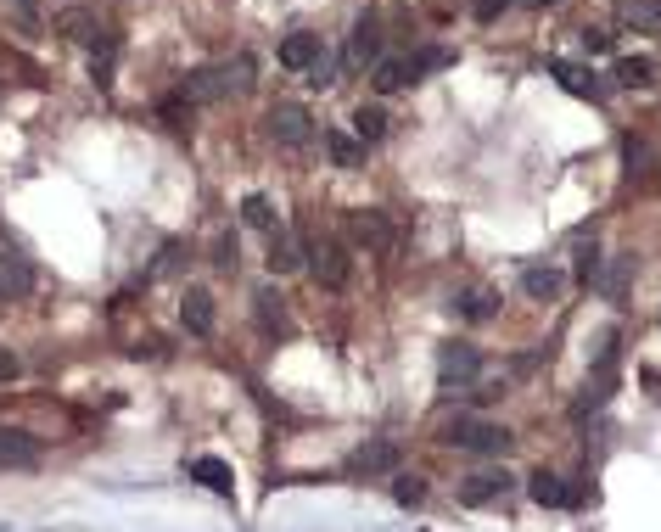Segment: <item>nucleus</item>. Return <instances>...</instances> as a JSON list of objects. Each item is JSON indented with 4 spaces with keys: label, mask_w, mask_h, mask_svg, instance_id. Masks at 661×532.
Returning <instances> with one entry per match:
<instances>
[{
    "label": "nucleus",
    "mask_w": 661,
    "mask_h": 532,
    "mask_svg": "<svg viewBox=\"0 0 661 532\" xmlns=\"http://www.w3.org/2000/svg\"><path fill=\"white\" fill-rule=\"evenodd\" d=\"M577 280H583V286H594V280H600V252H583V264H577Z\"/></svg>",
    "instance_id": "c756f323"
},
{
    "label": "nucleus",
    "mask_w": 661,
    "mask_h": 532,
    "mask_svg": "<svg viewBox=\"0 0 661 532\" xmlns=\"http://www.w3.org/2000/svg\"><path fill=\"white\" fill-rule=\"evenodd\" d=\"M241 219L253 224V230H264V236H275V208H269V196H247V202H241Z\"/></svg>",
    "instance_id": "a878e982"
},
{
    "label": "nucleus",
    "mask_w": 661,
    "mask_h": 532,
    "mask_svg": "<svg viewBox=\"0 0 661 532\" xmlns=\"http://www.w3.org/2000/svg\"><path fill=\"white\" fill-rule=\"evenodd\" d=\"M309 135H314L309 107H297V101H281V107H269V140H275V146L297 152V146H309Z\"/></svg>",
    "instance_id": "39448f33"
},
{
    "label": "nucleus",
    "mask_w": 661,
    "mask_h": 532,
    "mask_svg": "<svg viewBox=\"0 0 661 532\" xmlns=\"http://www.w3.org/2000/svg\"><path fill=\"white\" fill-rule=\"evenodd\" d=\"M12 12L23 17V23H34V0H12Z\"/></svg>",
    "instance_id": "72a5a7b5"
},
{
    "label": "nucleus",
    "mask_w": 661,
    "mask_h": 532,
    "mask_svg": "<svg viewBox=\"0 0 661 532\" xmlns=\"http://www.w3.org/2000/svg\"><path fill=\"white\" fill-rule=\"evenodd\" d=\"M505 488H510L505 471H477V476H465V482H460V504H471V510H477V504H493Z\"/></svg>",
    "instance_id": "f8f14e48"
},
{
    "label": "nucleus",
    "mask_w": 661,
    "mask_h": 532,
    "mask_svg": "<svg viewBox=\"0 0 661 532\" xmlns=\"http://www.w3.org/2000/svg\"><path fill=\"white\" fill-rule=\"evenodd\" d=\"M219 269H236V236H219Z\"/></svg>",
    "instance_id": "2f4dec72"
},
{
    "label": "nucleus",
    "mask_w": 661,
    "mask_h": 532,
    "mask_svg": "<svg viewBox=\"0 0 661 532\" xmlns=\"http://www.w3.org/2000/svg\"><path fill=\"white\" fill-rule=\"evenodd\" d=\"M348 236L370 252H393V219L376 208H359V213H348Z\"/></svg>",
    "instance_id": "0eeeda50"
},
{
    "label": "nucleus",
    "mask_w": 661,
    "mask_h": 532,
    "mask_svg": "<svg viewBox=\"0 0 661 532\" xmlns=\"http://www.w3.org/2000/svg\"><path fill=\"white\" fill-rule=\"evenodd\" d=\"M113 56H118V34H90V73H96V84H101V90H107Z\"/></svg>",
    "instance_id": "6ab92c4d"
},
{
    "label": "nucleus",
    "mask_w": 661,
    "mask_h": 532,
    "mask_svg": "<svg viewBox=\"0 0 661 532\" xmlns=\"http://www.w3.org/2000/svg\"><path fill=\"white\" fill-rule=\"evenodd\" d=\"M253 73H258V62H253L247 51H241V56H225V62H208V68L185 73L180 96L197 101V107H213V101H225V96H236V90H247V84H253Z\"/></svg>",
    "instance_id": "f257e3e1"
},
{
    "label": "nucleus",
    "mask_w": 661,
    "mask_h": 532,
    "mask_svg": "<svg viewBox=\"0 0 661 532\" xmlns=\"http://www.w3.org/2000/svg\"><path fill=\"white\" fill-rule=\"evenodd\" d=\"M549 79L566 84V90H572V96H583V101H600V90H605V84L594 79L583 62H566V56H555V62H549Z\"/></svg>",
    "instance_id": "9d476101"
},
{
    "label": "nucleus",
    "mask_w": 661,
    "mask_h": 532,
    "mask_svg": "<svg viewBox=\"0 0 661 532\" xmlns=\"http://www.w3.org/2000/svg\"><path fill=\"white\" fill-rule=\"evenodd\" d=\"M527 488H533V499L549 504V510H555V504H577V493H566V482L555 471H533L527 476Z\"/></svg>",
    "instance_id": "f3484780"
},
{
    "label": "nucleus",
    "mask_w": 661,
    "mask_h": 532,
    "mask_svg": "<svg viewBox=\"0 0 661 532\" xmlns=\"http://www.w3.org/2000/svg\"><path fill=\"white\" fill-rule=\"evenodd\" d=\"M17 376H23V359L12 348H0V381H17Z\"/></svg>",
    "instance_id": "7c9ffc66"
},
{
    "label": "nucleus",
    "mask_w": 661,
    "mask_h": 532,
    "mask_svg": "<svg viewBox=\"0 0 661 532\" xmlns=\"http://www.w3.org/2000/svg\"><path fill=\"white\" fill-rule=\"evenodd\" d=\"M393 465H398V448L393 443H370V448L353 454V471H393Z\"/></svg>",
    "instance_id": "412c9836"
},
{
    "label": "nucleus",
    "mask_w": 661,
    "mask_h": 532,
    "mask_svg": "<svg viewBox=\"0 0 661 532\" xmlns=\"http://www.w3.org/2000/svg\"><path fill=\"white\" fill-rule=\"evenodd\" d=\"M449 448H471V454H505L510 448V432L505 426H493V420H454L449 432H443Z\"/></svg>",
    "instance_id": "20e7f679"
},
{
    "label": "nucleus",
    "mask_w": 661,
    "mask_h": 532,
    "mask_svg": "<svg viewBox=\"0 0 661 532\" xmlns=\"http://www.w3.org/2000/svg\"><path fill=\"white\" fill-rule=\"evenodd\" d=\"M353 129H359V140H381L387 135V112H381L376 101H365V107L353 112Z\"/></svg>",
    "instance_id": "393cba45"
},
{
    "label": "nucleus",
    "mask_w": 661,
    "mask_h": 532,
    "mask_svg": "<svg viewBox=\"0 0 661 532\" xmlns=\"http://www.w3.org/2000/svg\"><path fill=\"white\" fill-rule=\"evenodd\" d=\"M432 68H449V51H415V56H376L370 62V84H376V96H393V90H409V84L421 79Z\"/></svg>",
    "instance_id": "f03ea898"
},
{
    "label": "nucleus",
    "mask_w": 661,
    "mask_h": 532,
    "mask_svg": "<svg viewBox=\"0 0 661 532\" xmlns=\"http://www.w3.org/2000/svg\"><path fill=\"white\" fill-rule=\"evenodd\" d=\"M320 56H325V40H320V34H309V28H297V34H286V40H281V68H292V73L320 68Z\"/></svg>",
    "instance_id": "6e6552de"
},
{
    "label": "nucleus",
    "mask_w": 661,
    "mask_h": 532,
    "mask_svg": "<svg viewBox=\"0 0 661 532\" xmlns=\"http://www.w3.org/2000/svg\"><path fill=\"white\" fill-rule=\"evenodd\" d=\"M376 40H381V17L365 12L353 23V40H348V68H370V56H376Z\"/></svg>",
    "instance_id": "9b49d317"
},
{
    "label": "nucleus",
    "mask_w": 661,
    "mask_h": 532,
    "mask_svg": "<svg viewBox=\"0 0 661 532\" xmlns=\"http://www.w3.org/2000/svg\"><path fill=\"white\" fill-rule=\"evenodd\" d=\"M628 275H633V258H617V264H611V275L600 280V292L605 297H622V292H628Z\"/></svg>",
    "instance_id": "c85d7f7f"
},
{
    "label": "nucleus",
    "mask_w": 661,
    "mask_h": 532,
    "mask_svg": "<svg viewBox=\"0 0 661 532\" xmlns=\"http://www.w3.org/2000/svg\"><path fill=\"white\" fill-rule=\"evenodd\" d=\"M180 325L191 336H208L213 331V297L202 292V286H191V292L180 297Z\"/></svg>",
    "instance_id": "ddd939ff"
},
{
    "label": "nucleus",
    "mask_w": 661,
    "mask_h": 532,
    "mask_svg": "<svg viewBox=\"0 0 661 532\" xmlns=\"http://www.w3.org/2000/svg\"><path fill=\"white\" fill-rule=\"evenodd\" d=\"M258 320H264L269 336H286V331H292V320L281 314V297H275V292H258Z\"/></svg>",
    "instance_id": "b1692460"
},
{
    "label": "nucleus",
    "mask_w": 661,
    "mask_h": 532,
    "mask_svg": "<svg viewBox=\"0 0 661 532\" xmlns=\"http://www.w3.org/2000/svg\"><path fill=\"white\" fill-rule=\"evenodd\" d=\"M309 275L320 280L325 292H337V286H348V247L331 236L309 241Z\"/></svg>",
    "instance_id": "423d86ee"
},
{
    "label": "nucleus",
    "mask_w": 661,
    "mask_h": 532,
    "mask_svg": "<svg viewBox=\"0 0 661 532\" xmlns=\"http://www.w3.org/2000/svg\"><path fill=\"white\" fill-rule=\"evenodd\" d=\"M650 79H656V62H650V56H617V84H628V90H645Z\"/></svg>",
    "instance_id": "aec40b11"
},
{
    "label": "nucleus",
    "mask_w": 661,
    "mask_h": 532,
    "mask_svg": "<svg viewBox=\"0 0 661 532\" xmlns=\"http://www.w3.org/2000/svg\"><path fill=\"white\" fill-rule=\"evenodd\" d=\"M269 269L275 275H297V269H309V241L303 236H269Z\"/></svg>",
    "instance_id": "1a4fd4ad"
},
{
    "label": "nucleus",
    "mask_w": 661,
    "mask_h": 532,
    "mask_svg": "<svg viewBox=\"0 0 661 532\" xmlns=\"http://www.w3.org/2000/svg\"><path fill=\"white\" fill-rule=\"evenodd\" d=\"M40 460V443L29 432H12V426H0V465H34Z\"/></svg>",
    "instance_id": "dca6fc26"
},
{
    "label": "nucleus",
    "mask_w": 661,
    "mask_h": 532,
    "mask_svg": "<svg viewBox=\"0 0 661 532\" xmlns=\"http://www.w3.org/2000/svg\"><path fill=\"white\" fill-rule=\"evenodd\" d=\"M561 286H566L561 269H549V264H527V269H521V292L538 297V303H555V297H561Z\"/></svg>",
    "instance_id": "4468645a"
},
{
    "label": "nucleus",
    "mask_w": 661,
    "mask_h": 532,
    "mask_svg": "<svg viewBox=\"0 0 661 532\" xmlns=\"http://www.w3.org/2000/svg\"><path fill=\"white\" fill-rule=\"evenodd\" d=\"M477 376H482V353L471 348V342H443V348H437V381H443V392L471 387Z\"/></svg>",
    "instance_id": "7ed1b4c3"
},
{
    "label": "nucleus",
    "mask_w": 661,
    "mask_h": 532,
    "mask_svg": "<svg viewBox=\"0 0 661 532\" xmlns=\"http://www.w3.org/2000/svg\"><path fill=\"white\" fill-rule=\"evenodd\" d=\"M29 286H34V269L17 252H0V303H17Z\"/></svg>",
    "instance_id": "2eb2a0df"
},
{
    "label": "nucleus",
    "mask_w": 661,
    "mask_h": 532,
    "mask_svg": "<svg viewBox=\"0 0 661 532\" xmlns=\"http://www.w3.org/2000/svg\"><path fill=\"white\" fill-rule=\"evenodd\" d=\"M493 308H499V297H493L488 286H471V292L454 297V314H460V320H493Z\"/></svg>",
    "instance_id": "a211bd4d"
},
{
    "label": "nucleus",
    "mask_w": 661,
    "mask_h": 532,
    "mask_svg": "<svg viewBox=\"0 0 661 532\" xmlns=\"http://www.w3.org/2000/svg\"><path fill=\"white\" fill-rule=\"evenodd\" d=\"M191 476H197V482H208L213 493H230V482H236L225 460H191Z\"/></svg>",
    "instance_id": "5701e85b"
},
{
    "label": "nucleus",
    "mask_w": 661,
    "mask_h": 532,
    "mask_svg": "<svg viewBox=\"0 0 661 532\" xmlns=\"http://www.w3.org/2000/svg\"><path fill=\"white\" fill-rule=\"evenodd\" d=\"M516 6H527V12H544V6H561V0H516Z\"/></svg>",
    "instance_id": "f704fd0d"
},
{
    "label": "nucleus",
    "mask_w": 661,
    "mask_h": 532,
    "mask_svg": "<svg viewBox=\"0 0 661 532\" xmlns=\"http://www.w3.org/2000/svg\"><path fill=\"white\" fill-rule=\"evenodd\" d=\"M325 152H331V163H342V168H353L359 157H365V146L353 135H342V129H325Z\"/></svg>",
    "instance_id": "4be33fe9"
},
{
    "label": "nucleus",
    "mask_w": 661,
    "mask_h": 532,
    "mask_svg": "<svg viewBox=\"0 0 661 532\" xmlns=\"http://www.w3.org/2000/svg\"><path fill=\"white\" fill-rule=\"evenodd\" d=\"M505 6H510V0H477V17H482V23H493V17L505 12Z\"/></svg>",
    "instance_id": "473e14b6"
},
{
    "label": "nucleus",
    "mask_w": 661,
    "mask_h": 532,
    "mask_svg": "<svg viewBox=\"0 0 661 532\" xmlns=\"http://www.w3.org/2000/svg\"><path fill=\"white\" fill-rule=\"evenodd\" d=\"M393 499L404 504V510H415V504H426V482H421V476H398V482H393Z\"/></svg>",
    "instance_id": "cd10ccee"
},
{
    "label": "nucleus",
    "mask_w": 661,
    "mask_h": 532,
    "mask_svg": "<svg viewBox=\"0 0 661 532\" xmlns=\"http://www.w3.org/2000/svg\"><path fill=\"white\" fill-rule=\"evenodd\" d=\"M622 17L639 28H661V0H622Z\"/></svg>",
    "instance_id": "bb28decb"
}]
</instances>
